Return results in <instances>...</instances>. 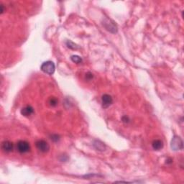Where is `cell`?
<instances>
[{"label":"cell","instance_id":"cell-8","mask_svg":"<svg viewBox=\"0 0 184 184\" xmlns=\"http://www.w3.org/2000/svg\"><path fill=\"white\" fill-rule=\"evenodd\" d=\"M33 113L34 109L31 106H26L21 109V114L24 117H30Z\"/></svg>","mask_w":184,"mask_h":184},{"label":"cell","instance_id":"cell-10","mask_svg":"<svg viewBox=\"0 0 184 184\" xmlns=\"http://www.w3.org/2000/svg\"><path fill=\"white\" fill-rule=\"evenodd\" d=\"M70 59H71V61L73 62V63H77V64H78V63H81L82 62V58L81 57H79L78 56H72L71 57H70Z\"/></svg>","mask_w":184,"mask_h":184},{"label":"cell","instance_id":"cell-14","mask_svg":"<svg viewBox=\"0 0 184 184\" xmlns=\"http://www.w3.org/2000/svg\"><path fill=\"white\" fill-rule=\"evenodd\" d=\"M86 78H87L88 80H90V79H92L93 78V74L91 73H88L87 74H86Z\"/></svg>","mask_w":184,"mask_h":184},{"label":"cell","instance_id":"cell-3","mask_svg":"<svg viewBox=\"0 0 184 184\" xmlns=\"http://www.w3.org/2000/svg\"><path fill=\"white\" fill-rule=\"evenodd\" d=\"M17 148L20 153H26L30 151V145L26 141L21 140L18 142V145H17Z\"/></svg>","mask_w":184,"mask_h":184},{"label":"cell","instance_id":"cell-15","mask_svg":"<svg viewBox=\"0 0 184 184\" xmlns=\"http://www.w3.org/2000/svg\"><path fill=\"white\" fill-rule=\"evenodd\" d=\"M3 12H4V10H3V5H1V14H2Z\"/></svg>","mask_w":184,"mask_h":184},{"label":"cell","instance_id":"cell-12","mask_svg":"<svg viewBox=\"0 0 184 184\" xmlns=\"http://www.w3.org/2000/svg\"><path fill=\"white\" fill-rule=\"evenodd\" d=\"M58 99H56V98L52 97V98H51V99H50L49 104L51 106H56L58 104Z\"/></svg>","mask_w":184,"mask_h":184},{"label":"cell","instance_id":"cell-9","mask_svg":"<svg viewBox=\"0 0 184 184\" xmlns=\"http://www.w3.org/2000/svg\"><path fill=\"white\" fill-rule=\"evenodd\" d=\"M152 148H153L154 150H160L163 148V143L161 140H155L152 142Z\"/></svg>","mask_w":184,"mask_h":184},{"label":"cell","instance_id":"cell-7","mask_svg":"<svg viewBox=\"0 0 184 184\" xmlns=\"http://www.w3.org/2000/svg\"><path fill=\"white\" fill-rule=\"evenodd\" d=\"M1 148L6 152H10L13 150V143L10 141H4L2 142Z\"/></svg>","mask_w":184,"mask_h":184},{"label":"cell","instance_id":"cell-5","mask_svg":"<svg viewBox=\"0 0 184 184\" xmlns=\"http://www.w3.org/2000/svg\"><path fill=\"white\" fill-rule=\"evenodd\" d=\"M36 147L37 150L42 152H48L50 150V146L46 141L39 140L36 142Z\"/></svg>","mask_w":184,"mask_h":184},{"label":"cell","instance_id":"cell-11","mask_svg":"<svg viewBox=\"0 0 184 184\" xmlns=\"http://www.w3.org/2000/svg\"><path fill=\"white\" fill-rule=\"evenodd\" d=\"M66 45H67V46H68V48H69L72 49V50H77L78 48V46L77 45L73 43V42H71V41H70V40L66 43Z\"/></svg>","mask_w":184,"mask_h":184},{"label":"cell","instance_id":"cell-2","mask_svg":"<svg viewBox=\"0 0 184 184\" xmlns=\"http://www.w3.org/2000/svg\"><path fill=\"white\" fill-rule=\"evenodd\" d=\"M171 147L173 150L175 151L180 150L183 149V141H182L181 138L178 136H174L171 140Z\"/></svg>","mask_w":184,"mask_h":184},{"label":"cell","instance_id":"cell-1","mask_svg":"<svg viewBox=\"0 0 184 184\" xmlns=\"http://www.w3.org/2000/svg\"><path fill=\"white\" fill-rule=\"evenodd\" d=\"M41 70L44 73H47L48 75H52L54 73L55 70H56V66L52 61H46L44 62L41 66Z\"/></svg>","mask_w":184,"mask_h":184},{"label":"cell","instance_id":"cell-6","mask_svg":"<svg viewBox=\"0 0 184 184\" xmlns=\"http://www.w3.org/2000/svg\"><path fill=\"white\" fill-rule=\"evenodd\" d=\"M101 101H102V106L104 108L109 107L113 102L112 98L109 94H104L101 98Z\"/></svg>","mask_w":184,"mask_h":184},{"label":"cell","instance_id":"cell-13","mask_svg":"<svg viewBox=\"0 0 184 184\" xmlns=\"http://www.w3.org/2000/svg\"><path fill=\"white\" fill-rule=\"evenodd\" d=\"M51 140L54 142H57V141L59 140V136L57 135H53L51 136Z\"/></svg>","mask_w":184,"mask_h":184},{"label":"cell","instance_id":"cell-4","mask_svg":"<svg viewBox=\"0 0 184 184\" xmlns=\"http://www.w3.org/2000/svg\"><path fill=\"white\" fill-rule=\"evenodd\" d=\"M103 25H104V27H105L108 31L113 32V33H115V32H117V27L114 22H111L109 19H105V20H104Z\"/></svg>","mask_w":184,"mask_h":184}]
</instances>
